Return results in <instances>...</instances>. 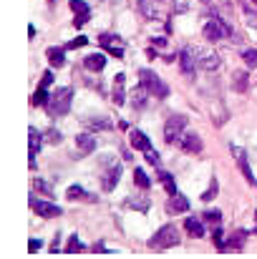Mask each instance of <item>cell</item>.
<instances>
[{
  "instance_id": "44",
  "label": "cell",
  "mask_w": 257,
  "mask_h": 259,
  "mask_svg": "<svg viewBox=\"0 0 257 259\" xmlns=\"http://www.w3.org/2000/svg\"><path fill=\"white\" fill-rule=\"evenodd\" d=\"M93 252H98V254H108V249H106L103 244H96V247H93Z\"/></svg>"
},
{
  "instance_id": "48",
  "label": "cell",
  "mask_w": 257,
  "mask_h": 259,
  "mask_svg": "<svg viewBox=\"0 0 257 259\" xmlns=\"http://www.w3.org/2000/svg\"><path fill=\"white\" fill-rule=\"evenodd\" d=\"M255 3H257V0H255Z\"/></svg>"
},
{
  "instance_id": "22",
  "label": "cell",
  "mask_w": 257,
  "mask_h": 259,
  "mask_svg": "<svg viewBox=\"0 0 257 259\" xmlns=\"http://www.w3.org/2000/svg\"><path fill=\"white\" fill-rule=\"evenodd\" d=\"M124 83H126V76L124 73H119V76L114 78V103L116 106H124L126 96H124Z\"/></svg>"
},
{
  "instance_id": "29",
  "label": "cell",
  "mask_w": 257,
  "mask_h": 259,
  "mask_svg": "<svg viewBox=\"0 0 257 259\" xmlns=\"http://www.w3.org/2000/svg\"><path fill=\"white\" fill-rule=\"evenodd\" d=\"M242 15H245L247 25H250L252 30H257V10H255L252 5H245V8H242Z\"/></svg>"
},
{
  "instance_id": "46",
  "label": "cell",
  "mask_w": 257,
  "mask_h": 259,
  "mask_svg": "<svg viewBox=\"0 0 257 259\" xmlns=\"http://www.w3.org/2000/svg\"><path fill=\"white\" fill-rule=\"evenodd\" d=\"M255 219H257V211H255Z\"/></svg>"
},
{
  "instance_id": "25",
  "label": "cell",
  "mask_w": 257,
  "mask_h": 259,
  "mask_svg": "<svg viewBox=\"0 0 257 259\" xmlns=\"http://www.w3.org/2000/svg\"><path fill=\"white\" fill-rule=\"evenodd\" d=\"M86 126H88L91 131H106V129H111V121L101 116V119H88Z\"/></svg>"
},
{
  "instance_id": "10",
  "label": "cell",
  "mask_w": 257,
  "mask_h": 259,
  "mask_svg": "<svg viewBox=\"0 0 257 259\" xmlns=\"http://www.w3.org/2000/svg\"><path fill=\"white\" fill-rule=\"evenodd\" d=\"M71 10H73V25L84 28L91 18V8L84 3V0H71Z\"/></svg>"
},
{
  "instance_id": "6",
  "label": "cell",
  "mask_w": 257,
  "mask_h": 259,
  "mask_svg": "<svg viewBox=\"0 0 257 259\" xmlns=\"http://www.w3.org/2000/svg\"><path fill=\"white\" fill-rule=\"evenodd\" d=\"M225 35H232V28H230L222 18H212V20H207V25H204V38H207L209 43L222 41Z\"/></svg>"
},
{
  "instance_id": "36",
  "label": "cell",
  "mask_w": 257,
  "mask_h": 259,
  "mask_svg": "<svg viewBox=\"0 0 257 259\" xmlns=\"http://www.w3.org/2000/svg\"><path fill=\"white\" fill-rule=\"evenodd\" d=\"M202 219H204V221H209V224H219V221H222V214L214 211V209H207Z\"/></svg>"
},
{
  "instance_id": "35",
  "label": "cell",
  "mask_w": 257,
  "mask_h": 259,
  "mask_svg": "<svg viewBox=\"0 0 257 259\" xmlns=\"http://www.w3.org/2000/svg\"><path fill=\"white\" fill-rule=\"evenodd\" d=\"M159 179L164 181V189H167L169 194H176V184H174V179H171L167 171H162V174H159Z\"/></svg>"
},
{
  "instance_id": "40",
  "label": "cell",
  "mask_w": 257,
  "mask_h": 259,
  "mask_svg": "<svg viewBox=\"0 0 257 259\" xmlns=\"http://www.w3.org/2000/svg\"><path fill=\"white\" fill-rule=\"evenodd\" d=\"M46 141H51V143H58V141H61V131H56V129H51V131L46 133Z\"/></svg>"
},
{
  "instance_id": "33",
  "label": "cell",
  "mask_w": 257,
  "mask_h": 259,
  "mask_svg": "<svg viewBox=\"0 0 257 259\" xmlns=\"http://www.w3.org/2000/svg\"><path fill=\"white\" fill-rule=\"evenodd\" d=\"M242 61L247 68H257V51L250 48V51H242Z\"/></svg>"
},
{
  "instance_id": "21",
  "label": "cell",
  "mask_w": 257,
  "mask_h": 259,
  "mask_svg": "<svg viewBox=\"0 0 257 259\" xmlns=\"http://www.w3.org/2000/svg\"><path fill=\"white\" fill-rule=\"evenodd\" d=\"M131 146L136 151H149L152 149V141L146 138V133H141V131H131Z\"/></svg>"
},
{
  "instance_id": "38",
  "label": "cell",
  "mask_w": 257,
  "mask_h": 259,
  "mask_svg": "<svg viewBox=\"0 0 257 259\" xmlns=\"http://www.w3.org/2000/svg\"><path fill=\"white\" fill-rule=\"evenodd\" d=\"M86 43H88V38H84V35H79V38H76V41H71V43H66V48H68V51H76V48H84Z\"/></svg>"
},
{
  "instance_id": "41",
  "label": "cell",
  "mask_w": 257,
  "mask_h": 259,
  "mask_svg": "<svg viewBox=\"0 0 257 259\" xmlns=\"http://www.w3.org/2000/svg\"><path fill=\"white\" fill-rule=\"evenodd\" d=\"M51 83H53V73H51V70H46V73H43V78H41V86H43V88H48Z\"/></svg>"
},
{
  "instance_id": "27",
  "label": "cell",
  "mask_w": 257,
  "mask_h": 259,
  "mask_svg": "<svg viewBox=\"0 0 257 259\" xmlns=\"http://www.w3.org/2000/svg\"><path fill=\"white\" fill-rule=\"evenodd\" d=\"M46 56H48L51 65H56V68L66 63V56H63V51H61V48H48V53H46Z\"/></svg>"
},
{
  "instance_id": "17",
  "label": "cell",
  "mask_w": 257,
  "mask_h": 259,
  "mask_svg": "<svg viewBox=\"0 0 257 259\" xmlns=\"http://www.w3.org/2000/svg\"><path fill=\"white\" fill-rule=\"evenodd\" d=\"M84 65H86L88 70H93V73H101L103 65H106V56H103V53H91V56H86Z\"/></svg>"
},
{
  "instance_id": "14",
  "label": "cell",
  "mask_w": 257,
  "mask_h": 259,
  "mask_svg": "<svg viewBox=\"0 0 257 259\" xmlns=\"http://www.w3.org/2000/svg\"><path fill=\"white\" fill-rule=\"evenodd\" d=\"M129 209H134V211H141V214H146V211H149V206H152V201H149V196H144V194H131L126 201H124Z\"/></svg>"
},
{
  "instance_id": "31",
  "label": "cell",
  "mask_w": 257,
  "mask_h": 259,
  "mask_svg": "<svg viewBox=\"0 0 257 259\" xmlns=\"http://www.w3.org/2000/svg\"><path fill=\"white\" fill-rule=\"evenodd\" d=\"M48 98H51V96H48V88H43V86H41L38 91L33 93V98H30V101H33V106H43V103H48Z\"/></svg>"
},
{
  "instance_id": "12",
  "label": "cell",
  "mask_w": 257,
  "mask_h": 259,
  "mask_svg": "<svg viewBox=\"0 0 257 259\" xmlns=\"http://www.w3.org/2000/svg\"><path fill=\"white\" fill-rule=\"evenodd\" d=\"M232 154H235V159H237V164H240V171H242V176L252 184V187H257V179H255V174H252V169H250V161H247V154H245V149H237V146H232Z\"/></svg>"
},
{
  "instance_id": "5",
  "label": "cell",
  "mask_w": 257,
  "mask_h": 259,
  "mask_svg": "<svg viewBox=\"0 0 257 259\" xmlns=\"http://www.w3.org/2000/svg\"><path fill=\"white\" fill-rule=\"evenodd\" d=\"M184 129H187V116H181V114L169 116V121H167V126H164V138H167V143L181 141V136H184Z\"/></svg>"
},
{
  "instance_id": "16",
  "label": "cell",
  "mask_w": 257,
  "mask_h": 259,
  "mask_svg": "<svg viewBox=\"0 0 257 259\" xmlns=\"http://www.w3.org/2000/svg\"><path fill=\"white\" fill-rule=\"evenodd\" d=\"M219 56L217 53H199V68L202 70H207V73H212V70H217L219 68Z\"/></svg>"
},
{
  "instance_id": "42",
  "label": "cell",
  "mask_w": 257,
  "mask_h": 259,
  "mask_svg": "<svg viewBox=\"0 0 257 259\" xmlns=\"http://www.w3.org/2000/svg\"><path fill=\"white\" fill-rule=\"evenodd\" d=\"M144 154H146V161H149V164H157V166H159V154H157V151L149 149V151H144Z\"/></svg>"
},
{
  "instance_id": "26",
  "label": "cell",
  "mask_w": 257,
  "mask_h": 259,
  "mask_svg": "<svg viewBox=\"0 0 257 259\" xmlns=\"http://www.w3.org/2000/svg\"><path fill=\"white\" fill-rule=\"evenodd\" d=\"M134 184H136V187H139L141 192H146L152 181H149V176L144 174V169H136V171H134Z\"/></svg>"
},
{
  "instance_id": "2",
  "label": "cell",
  "mask_w": 257,
  "mask_h": 259,
  "mask_svg": "<svg viewBox=\"0 0 257 259\" xmlns=\"http://www.w3.org/2000/svg\"><path fill=\"white\" fill-rule=\"evenodd\" d=\"M101 164H106V169H103V174H101V187H103V192H114V187L119 184V179H121V166H119V161L114 159V156H101Z\"/></svg>"
},
{
  "instance_id": "20",
  "label": "cell",
  "mask_w": 257,
  "mask_h": 259,
  "mask_svg": "<svg viewBox=\"0 0 257 259\" xmlns=\"http://www.w3.org/2000/svg\"><path fill=\"white\" fill-rule=\"evenodd\" d=\"M184 229H187V234L189 237H204V224H202V219H197V216H189L187 221H184Z\"/></svg>"
},
{
  "instance_id": "9",
  "label": "cell",
  "mask_w": 257,
  "mask_h": 259,
  "mask_svg": "<svg viewBox=\"0 0 257 259\" xmlns=\"http://www.w3.org/2000/svg\"><path fill=\"white\" fill-rule=\"evenodd\" d=\"M30 209L38 214V216H43V219L61 216V206H56V204H51V201H38L35 196H30Z\"/></svg>"
},
{
  "instance_id": "4",
  "label": "cell",
  "mask_w": 257,
  "mask_h": 259,
  "mask_svg": "<svg viewBox=\"0 0 257 259\" xmlns=\"http://www.w3.org/2000/svg\"><path fill=\"white\" fill-rule=\"evenodd\" d=\"M139 81H141V86L149 91L152 96H157V98H167L169 96V88L162 83V78L157 76L154 70H149V68H141L139 70Z\"/></svg>"
},
{
  "instance_id": "37",
  "label": "cell",
  "mask_w": 257,
  "mask_h": 259,
  "mask_svg": "<svg viewBox=\"0 0 257 259\" xmlns=\"http://www.w3.org/2000/svg\"><path fill=\"white\" fill-rule=\"evenodd\" d=\"M84 249V244L79 242V237H71L68 239V247H66V254H76V252H81Z\"/></svg>"
},
{
  "instance_id": "1",
  "label": "cell",
  "mask_w": 257,
  "mask_h": 259,
  "mask_svg": "<svg viewBox=\"0 0 257 259\" xmlns=\"http://www.w3.org/2000/svg\"><path fill=\"white\" fill-rule=\"evenodd\" d=\"M71 101H73V88L71 86L56 88L48 98V114L51 116H66L71 111Z\"/></svg>"
},
{
  "instance_id": "28",
  "label": "cell",
  "mask_w": 257,
  "mask_h": 259,
  "mask_svg": "<svg viewBox=\"0 0 257 259\" xmlns=\"http://www.w3.org/2000/svg\"><path fill=\"white\" fill-rule=\"evenodd\" d=\"M227 247H230V249H237V252L245 249V232H235V234L227 239Z\"/></svg>"
},
{
  "instance_id": "11",
  "label": "cell",
  "mask_w": 257,
  "mask_h": 259,
  "mask_svg": "<svg viewBox=\"0 0 257 259\" xmlns=\"http://www.w3.org/2000/svg\"><path fill=\"white\" fill-rule=\"evenodd\" d=\"M98 41H101V46H103L108 53H111V56H116V58L124 56V48H121L124 41L119 38V35H114V33H101V38H98Z\"/></svg>"
},
{
  "instance_id": "43",
  "label": "cell",
  "mask_w": 257,
  "mask_h": 259,
  "mask_svg": "<svg viewBox=\"0 0 257 259\" xmlns=\"http://www.w3.org/2000/svg\"><path fill=\"white\" fill-rule=\"evenodd\" d=\"M58 242H61V237H58V234H56V239H53V244H51V252H53V254H56V252H58Z\"/></svg>"
},
{
  "instance_id": "47",
  "label": "cell",
  "mask_w": 257,
  "mask_h": 259,
  "mask_svg": "<svg viewBox=\"0 0 257 259\" xmlns=\"http://www.w3.org/2000/svg\"><path fill=\"white\" fill-rule=\"evenodd\" d=\"M204 3H209V0H204Z\"/></svg>"
},
{
  "instance_id": "23",
  "label": "cell",
  "mask_w": 257,
  "mask_h": 259,
  "mask_svg": "<svg viewBox=\"0 0 257 259\" xmlns=\"http://www.w3.org/2000/svg\"><path fill=\"white\" fill-rule=\"evenodd\" d=\"M247 86H250L247 73H245V70H235V73H232V88H235L237 93H245Z\"/></svg>"
},
{
  "instance_id": "18",
  "label": "cell",
  "mask_w": 257,
  "mask_h": 259,
  "mask_svg": "<svg viewBox=\"0 0 257 259\" xmlns=\"http://www.w3.org/2000/svg\"><path fill=\"white\" fill-rule=\"evenodd\" d=\"M139 13L144 18H149V20H157L159 18V8H157V0L152 3V0H139Z\"/></svg>"
},
{
  "instance_id": "7",
  "label": "cell",
  "mask_w": 257,
  "mask_h": 259,
  "mask_svg": "<svg viewBox=\"0 0 257 259\" xmlns=\"http://www.w3.org/2000/svg\"><path fill=\"white\" fill-rule=\"evenodd\" d=\"M197 65H199V53H197V48H192V46L181 48V53H179V68H181V73H184V76H194Z\"/></svg>"
},
{
  "instance_id": "19",
  "label": "cell",
  "mask_w": 257,
  "mask_h": 259,
  "mask_svg": "<svg viewBox=\"0 0 257 259\" xmlns=\"http://www.w3.org/2000/svg\"><path fill=\"white\" fill-rule=\"evenodd\" d=\"M146 98H149V91H146L144 86H139V88L131 93V108H134V111H144V108H146Z\"/></svg>"
},
{
  "instance_id": "45",
  "label": "cell",
  "mask_w": 257,
  "mask_h": 259,
  "mask_svg": "<svg viewBox=\"0 0 257 259\" xmlns=\"http://www.w3.org/2000/svg\"><path fill=\"white\" fill-rule=\"evenodd\" d=\"M154 46H167V38H154Z\"/></svg>"
},
{
  "instance_id": "34",
  "label": "cell",
  "mask_w": 257,
  "mask_h": 259,
  "mask_svg": "<svg viewBox=\"0 0 257 259\" xmlns=\"http://www.w3.org/2000/svg\"><path fill=\"white\" fill-rule=\"evenodd\" d=\"M217 192H219V184H217V179H212V181H209V189L202 194V201H212V199L217 196Z\"/></svg>"
},
{
  "instance_id": "24",
  "label": "cell",
  "mask_w": 257,
  "mask_h": 259,
  "mask_svg": "<svg viewBox=\"0 0 257 259\" xmlns=\"http://www.w3.org/2000/svg\"><path fill=\"white\" fill-rule=\"evenodd\" d=\"M28 143H30V154H38L41 151V133L35 131L33 126L28 129Z\"/></svg>"
},
{
  "instance_id": "32",
  "label": "cell",
  "mask_w": 257,
  "mask_h": 259,
  "mask_svg": "<svg viewBox=\"0 0 257 259\" xmlns=\"http://www.w3.org/2000/svg\"><path fill=\"white\" fill-rule=\"evenodd\" d=\"M33 187L38 189L41 194H46L48 199H51V196H56V192L51 189V184H48V181H43V179H35V184H33Z\"/></svg>"
},
{
  "instance_id": "3",
  "label": "cell",
  "mask_w": 257,
  "mask_h": 259,
  "mask_svg": "<svg viewBox=\"0 0 257 259\" xmlns=\"http://www.w3.org/2000/svg\"><path fill=\"white\" fill-rule=\"evenodd\" d=\"M179 239H181L179 229H176L174 224H164V227L149 239V247H152V249H171V247L179 244Z\"/></svg>"
},
{
  "instance_id": "8",
  "label": "cell",
  "mask_w": 257,
  "mask_h": 259,
  "mask_svg": "<svg viewBox=\"0 0 257 259\" xmlns=\"http://www.w3.org/2000/svg\"><path fill=\"white\" fill-rule=\"evenodd\" d=\"M73 146H76V149L71 151V156H73V159H81V156H86V154H91V151L96 149V138H93L91 133H79V136H76V143H73Z\"/></svg>"
},
{
  "instance_id": "15",
  "label": "cell",
  "mask_w": 257,
  "mask_h": 259,
  "mask_svg": "<svg viewBox=\"0 0 257 259\" xmlns=\"http://www.w3.org/2000/svg\"><path fill=\"white\" fill-rule=\"evenodd\" d=\"M187 209H189L187 196H181V194H171V199H169V204H167V211H169V214H184Z\"/></svg>"
},
{
  "instance_id": "39",
  "label": "cell",
  "mask_w": 257,
  "mask_h": 259,
  "mask_svg": "<svg viewBox=\"0 0 257 259\" xmlns=\"http://www.w3.org/2000/svg\"><path fill=\"white\" fill-rule=\"evenodd\" d=\"M41 247H43V242H41V239H30V242H28V252H30V254H35Z\"/></svg>"
},
{
  "instance_id": "13",
  "label": "cell",
  "mask_w": 257,
  "mask_h": 259,
  "mask_svg": "<svg viewBox=\"0 0 257 259\" xmlns=\"http://www.w3.org/2000/svg\"><path fill=\"white\" fill-rule=\"evenodd\" d=\"M181 149L187 154H202V138L197 133H184L181 136Z\"/></svg>"
},
{
  "instance_id": "30",
  "label": "cell",
  "mask_w": 257,
  "mask_h": 259,
  "mask_svg": "<svg viewBox=\"0 0 257 259\" xmlns=\"http://www.w3.org/2000/svg\"><path fill=\"white\" fill-rule=\"evenodd\" d=\"M66 196H68V199H88V201L93 199V196H88V194L84 192V187H79V184H73V187L66 192Z\"/></svg>"
}]
</instances>
